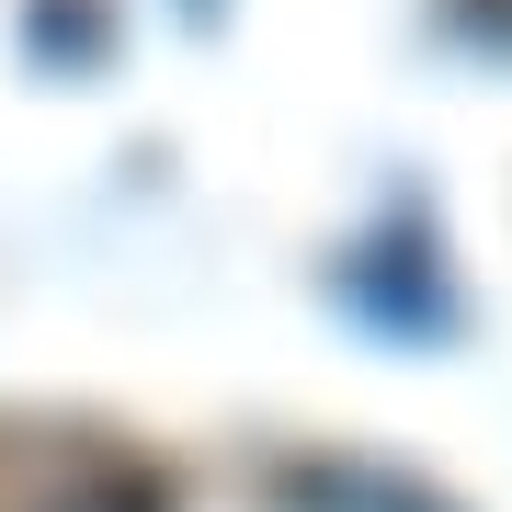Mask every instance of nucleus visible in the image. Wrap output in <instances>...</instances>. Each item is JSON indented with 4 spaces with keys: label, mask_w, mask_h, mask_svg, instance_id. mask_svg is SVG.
<instances>
[{
    "label": "nucleus",
    "mask_w": 512,
    "mask_h": 512,
    "mask_svg": "<svg viewBox=\"0 0 512 512\" xmlns=\"http://www.w3.org/2000/svg\"><path fill=\"white\" fill-rule=\"evenodd\" d=\"M490 23H512V0H490Z\"/></svg>",
    "instance_id": "f257e3e1"
}]
</instances>
